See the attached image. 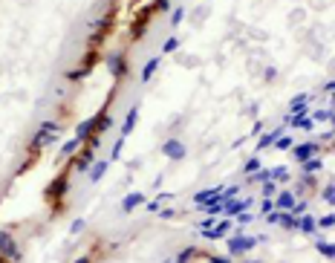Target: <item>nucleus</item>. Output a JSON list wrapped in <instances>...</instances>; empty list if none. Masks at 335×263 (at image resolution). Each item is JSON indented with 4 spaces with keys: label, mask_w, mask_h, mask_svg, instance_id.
I'll return each instance as SVG.
<instances>
[{
    "label": "nucleus",
    "mask_w": 335,
    "mask_h": 263,
    "mask_svg": "<svg viewBox=\"0 0 335 263\" xmlns=\"http://www.w3.org/2000/svg\"><path fill=\"white\" fill-rule=\"evenodd\" d=\"M148 15H151V12H142V15L136 18V23H133V35H136V38L148 29V23H151V18H148Z\"/></svg>",
    "instance_id": "4be33fe9"
},
{
    "label": "nucleus",
    "mask_w": 335,
    "mask_h": 263,
    "mask_svg": "<svg viewBox=\"0 0 335 263\" xmlns=\"http://www.w3.org/2000/svg\"><path fill=\"white\" fill-rule=\"evenodd\" d=\"M269 179H272V168H260V171H254V174H251V179H248V182L263 185V182H269Z\"/></svg>",
    "instance_id": "412c9836"
},
{
    "label": "nucleus",
    "mask_w": 335,
    "mask_h": 263,
    "mask_svg": "<svg viewBox=\"0 0 335 263\" xmlns=\"http://www.w3.org/2000/svg\"><path fill=\"white\" fill-rule=\"evenodd\" d=\"M330 99H333V101H335V90H333V93H330Z\"/></svg>",
    "instance_id": "de8ad7c7"
},
{
    "label": "nucleus",
    "mask_w": 335,
    "mask_h": 263,
    "mask_svg": "<svg viewBox=\"0 0 335 263\" xmlns=\"http://www.w3.org/2000/svg\"><path fill=\"white\" fill-rule=\"evenodd\" d=\"M217 191H223V185L220 188H205V191H200V194H194V205H202V202H208V199L217 194Z\"/></svg>",
    "instance_id": "bb28decb"
},
{
    "label": "nucleus",
    "mask_w": 335,
    "mask_h": 263,
    "mask_svg": "<svg viewBox=\"0 0 335 263\" xmlns=\"http://www.w3.org/2000/svg\"><path fill=\"white\" fill-rule=\"evenodd\" d=\"M263 237H251V234H243V226H237V234L228 237V255L237 258V255H246L248 249H254Z\"/></svg>",
    "instance_id": "f03ea898"
},
{
    "label": "nucleus",
    "mask_w": 335,
    "mask_h": 263,
    "mask_svg": "<svg viewBox=\"0 0 335 263\" xmlns=\"http://www.w3.org/2000/svg\"><path fill=\"white\" fill-rule=\"evenodd\" d=\"M274 211V197H263L260 199V214L266 217V214H272Z\"/></svg>",
    "instance_id": "72a5a7b5"
},
{
    "label": "nucleus",
    "mask_w": 335,
    "mask_h": 263,
    "mask_svg": "<svg viewBox=\"0 0 335 263\" xmlns=\"http://www.w3.org/2000/svg\"><path fill=\"white\" fill-rule=\"evenodd\" d=\"M214 223H217V220H214V217H208V220H202V223H200V231H202V229H211Z\"/></svg>",
    "instance_id": "a18cd8bd"
},
{
    "label": "nucleus",
    "mask_w": 335,
    "mask_h": 263,
    "mask_svg": "<svg viewBox=\"0 0 335 263\" xmlns=\"http://www.w3.org/2000/svg\"><path fill=\"white\" fill-rule=\"evenodd\" d=\"M107 165H110V159H98V162H92V168H90V182H98V179L107 174Z\"/></svg>",
    "instance_id": "a211bd4d"
},
{
    "label": "nucleus",
    "mask_w": 335,
    "mask_h": 263,
    "mask_svg": "<svg viewBox=\"0 0 335 263\" xmlns=\"http://www.w3.org/2000/svg\"><path fill=\"white\" fill-rule=\"evenodd\" d=\"M304 211H306V199H295V205H292V214H295V217H301Z\"/></svg>",
    "instance_id": "ea45409f"
},
{
    "label": "nucleus",
    "mask_w": 335,
    "mask_h": 263,
    "mask_svg": "<svg viewBox=\"0 0 335 263\" xmlns=\"http://www.w3.org/2000/svg\"><path fill=\"white\" fill-rule=\"evenodd\" d=\"M315 249L324 255V258H335V243H327V240H318L315 243Z\"/></svg>",
    "instance_id": "cd10ccee"
},
{
    "label": "nucleus",
    "mask_w": 335,
    "mask_h": 263,
    "mask_svg": "<svg viewBox=\"0 0 335 263\" xmlns=\"http://www.w3.org/2000/svg\"><path fill=\"white\" fill-rule=\"evenodd\" d=\"M84 226H87V223H84V220H75V223H72V234H78V231L84 229Z\"/></svg>",
    "instance_id": "c03bdc74"
},
{
    "label": "nucleus",
    "mask_w": 335,
    "mask_h": 263,
    "mask_svg": "<svg viewBox=\"0 0 335 263\" xmlns=\"http://www.w3.org/2000/svg\"><path fill=\"white\" fill-rule=\"evenodd\" d=\"M136 122H139V107L133 104L130 110H127V119H124V128H122V139H127L130 133H133V128H136Z\"/></svg>",
    "instance_id": "2eb2a0df"
},
{
    "label": "nucleus",
    "mask_w": 335,
    "mask_h": 263,
    "mask_svg": "<svg viewBox=\"0 0 335 263\" xmlns=\"http://www.w3.org/2000/svg\"><path fill=\"white\" fill-rule=\"evenodd\" d=\"M274 148H277V151H292V148H295V139H292L289 133H283V136L274 142Z\"/></svg>",
    "instance_id": "c85d7f7f"
},
{
    "label": "nucleus",
    "mask_w": 335,
    "mask_h": 263,
    "mask_svg": "<svg viewBox=\"0 0 335 263\" xmlns=\"http://www.w3.org/2000/svg\"><path fill=\"white\" fill-rule=\"evenodd\" d=\"M283 133H286V125H283V128H274V131H269V133H263V136H260V142H257V151H263V148H272V145L280 139V136H283Z\"/></svg>",
    "instance_id": "4468645a"
},
{
    "label": "nucleus",
    "mask_w": 335,
    "mask_h": 263,
    "mask_svg": "<svg viewBox=\"0 0 335 263\" xmlns=\"http://www.w3.org/2000/svg\"><path fill=\"white\" fill-rule=\"evenodd\" d=\"M315 153H318V145H315V142H301V145H295V148H292V159H295V162H301V165H304L306 159H312Z\"/></svg>",
    "instance_id": "1a4fd4ad"
},
{
    "label": "nucleus",
    "mask_w": 335,
    "mask_h": 263,
    "mask_svg": "<svg viewBox=\"0 0 335 263\" xmlns=\"http://www.w3.org/2000/svg\"><path fill=\"white\" fill-rule=\"evenodd\" d=\"M168 199H171V194H159V197L153 199V202H145V208H148V211H159V208H162Z\"/></svg>",
    "instance_id": "c756f323"
},
{
    "label": "nucleus",
    "mask_w": 335,
    "mask_h": 263,
    "mask_svg": "<svg viewBox=\"0 0 335 263\" xmlns=\"http://www.w3.org/2000/svg\"><path fill=\"white\" fill-rule=\"evenodd\" d=\"M81 139H69V142H64V148H61V156L58 159H67V156H72V153H78L81 151Z\"/></svg>",
    "instance_id": "6ab92c4d"
},
{
    "label": "nucleus",
    "mask_w": 335,
    "mask_h": 263,
    "mask_svg": "<svg viewBox=\"0 0 335 263\" xmlns=\"http://www.w3.org/2000/svg\"><path fill=\"white\" fill-rule=\"evenodd\" d=\"M254 202H257L254 197H234V199H225V208H223V214L234 220L237 214H243V211H248V208H251Z\"/></svg>",
    "instance_id": "39448f33"
},
{
    "label": "nucleus",
    "mask_w": 335,
    "mask_h": 263,
    "mask_svg": "<svg viewBox=\"0 0 335 263\" xmlns=\"http://www.w3.org/2000/svg\"><path fill=\"white\" fill-rule=\"evenodd\" d=\"M182 21H185V9H174V12H171V26L177 29Z\"/></svg>",
    "instance_id": "c9c22d12"
},
{
    "label": "nucleus",
    "mask_w": 335,
    "mask_h": 263,
    "mask_svg": "<svg viewBox=\"0 0 335 263\" xmlns=\"http://www.w3.org/2000/svg\"><path fill=\"white\" fill-rule=\"evenodd\" d=\"M274 191H277V182H274V179L263 182V188H260V194H263V197H274Z\"/></svg>",
    "instance_id": "e433bc0d"
},
{
    "label": "nucleus",
    "mask_w": 335,
    "mask_h": 263,
    "mask_svg": "<svg viewBox=\"0 0 335 263\" xmlns=\"http://www.w3.org/2000/svg\"><path fill=\"white\" fill-rule=\"evenodd\" d=\"M272 179L277 182V185H286V182H289V168H283V165L272 168Z\"/></svg>",
    "instance_id": "5701e85b"
},
{
    "label": "nucleus",
    "mask_w": 335,
    "mask_h": 263,
    "mask_svg": "<svg viewBox=\"0 0 335 263\" xmlns=\"http://www.w3.org/2000/svg\"><path fill=\"white\" fill-rule=\"evenodd\" d=\"M234 229V220L231 217H225V220H220V223H214L211 229H202V237L205 240H223V237H228Z\"/></svg>",
    "instance_id": "423d86ee"
},
{
    "label": "nucleus",
    "mask_w": 335,
    "mask_h": 263,
    "mask_svg": "<svg viewBox=\"0 0 335 263\" xmlns=\"http://www.w3.org/2000/svg\"><path fill=\"white\" fill-rule=\"evenodd\" d=\"M283 229H298V217L292 211H280V220H277Z\"/></svg>",
    "instance_id": "a878e982"
},
{
    "label": "nucleus",
    "mask_w": 335,
    "mask_h": 263,
    "mask_svg": "<svg viewBox=\"0 0 335 263\" xmlns=\"http://www.w3.org/2000/svg\"><path fill=\"white\" fill-rule=\"evenodd\" d=\"M321 197H324V202H327V205H335V182H330V185L321 191Z\"/></svg>",
    "instance_id": "473e14b6"
},
{
    "label": "nucleus",
    "mask_w": 335,
    "mask_h": 263,
    "mask_svg": "<svg viewBox=\"0 0 335 263\" xmlns=\"http://www.w3.org/2000/svg\"><path fill=\"white\" fill-rule=\"evenodd\" d=\"M240 191H243V185H228V188H223V199L240 197Z\"/></svg>",
    "instance_id": "f704fd0d"
},
{
    "label": "nucleus",
    "mask_w": 335,
    "mask_h": 263,
    "mask_svg": "<svg viewBox=\"0 0 335 263\" xmlns=\"http://www.w3.org/2000/svg\"><path fill=\"white\" fill-rule=\"evenodd\" d=\"M58 139V122H44L38 131L32 133L29 139V151H41V148H46V145H52Z\"/></svg>",
    "instance_id": "f257e3e1"
},
{
    "label": "nucleus",
    "mask_w": 335,
    "mask_h": 263,
    "mask_svg": "<svg viewBox=\"0 0 335 263\" xmlns=\"http://www.w3.org/2000/svg\"><path fill=\"white\" fill-rule=\"evenodd\" d=\"M298 229L304 231V234H315V231H318V220H315L312 214H301V217H298Z\"/></svg>",
    "instance_id": "f3484780"
},
{
    "label": "nucleus",
    "mask_w": 335,
    "mask_h": 263,
    "mask_svg": "<svg viewBox=\"0 0 335 263\" xmlns=\"http://www.w3.org/2000/svg\"><path fill=\"white\" fill-rule=\"evenodd\" d=\"M122 148H124V139H116V145H113V153H110V159H119V156H122Z\"/></svg>",
    "instance_id": "79ce46f5"
},
{
    "label": "nucleus",
    "mask_w": 335,
    "mask_h": 263,
    "mask_svg": "<svg viewBox=\"0 0 335 263\" xmlns=\"http://www.w3.org/2000/svg\"><path fill=\"white\" fill-rule=\"evenodd\" d=\"M283 125H289V128H298V131H306L312 133L315 131V119H312V113H298V116H283Z\"/></svg>",
    "instance_id": "0eeeda50"
},
{
    "label": "nucleus",
    "mask_w": 335,
    "mask_h": 263,
    "mask_svg": "<svg viewBox=\"0 0 335 263\" xmlns=\"http://www.w3.org/2000/svg\"><path fill=\"white\" fill-rule=\"evenodd\" d=\"M142 202H145V194H139V191H130V194L122 199V214H130V211H136Z\"/></svg>",
    "instance_id": "ddd939ff"
},
{
    "label": "nucleus",
    "mask_w": 335,
    "mask_h": 263,
    "mask_svg": "<svg viewBox=\"0 0 335 263\" xmlns=\"http://www.w3.org/2000/svg\"><path fill=\"white\" fill-rule=\"evenodd\" d=\"M0 258H6L9 263H18L21 258H23L18 240H15V234H12L9 229H0Z\"/></svg>",
    "instance_id": "7ed1b4c3"
},
{
    "label": "nucleus",
    "mask_w": 335,
    "mask_h": 263,
    "mask_svg": "<svg viewBox=\"0 0 335 263\" xmlns=\"http://www.w3.org/2000/svg\"><path fill=\"white\" fill-rule=\"evenodd\" d=\"M243 263H257V261H243Z\"/></svg>",
    "instance_id": "8fccbe9b"
},
{
    "label": "nucleus",
    "mask_w": 335,
    "mask_h": 263,
    "mask_svg": "<svg viewBox=\"0 0 335 263\" xmlns=\"http://www.w3.org/2000/svg\"><path fill=\"white\" fill-rule=\"evenodd\" d=\"M292 205H295V191L280 188V191L274 194V211H292Z\"/></svg>",
    "instance_id": "9d476101"
},
{
    "label": "nucleus",
    "mask_w": 335,
    "mask_h": 263,
    "mask_svg": "<svg viewBox=\"0 0 335 263\" xmlns=\"http://www.w3.org/2000/svg\"><path fill=\"white\" fill-rule=\"evenodd\" d=\"M309 101H312V96L309 93H298L295 99L289 101V116H298V113H309L306 107H309Z\"/></svg>",
    "instance_id": "f8f14e48"
},
{
    "label": "nucleus",
    "mask_w": 335,
    "mask_h": 263,
    "mask_svg": "<svg viewBox=\"0 0 335 263\" xmlns=\"http://www.w3.org/2000/svg\"><path fill=\"white\" fill-rule=\"evenodd\" d=\"M0 263H9V261H6V258H0Z\"/></svg>",
    "instance_id": "09e8293b"
},
{
    "label": "nucleus",
    "mask_w": 335,
    "mask_h": 263,
    "mask_svg": "<svg viewBox=\"0 0 335 263\" xmlns=\"http://www.w3.org/2000/svg\"><path fill=\"white\" fill-rule=\"evenodd\" d=\"M177 49H179V38H177V35H171V38L162 41V55H171V52H177Z\"/></svg>",
    "instance_id": "393cba45"
},
{
    "label": "nucleus",
    "mask_w": 335,
    "mask_h": 263,
    "mask_svg": "<svg viewBox=\"0 0 335 263\" xmlns=\"http://www.w3.org/2000/svg\"><path fill=\"white\" fill-rule=\"evenodd\" d=\"M72 263H92V258H87V255H81V258H75Z\"/></svg>",
    "instance_id": "49530a36"
},
{
    "label": "nucleus",
    "mask_w": 335,
    "mask_h": 263,
    "mask_svg": "<svg viewBox=\"0 0 335 263\" xmlns=\"http://www.w3.org/2000/svg\"><path fill=\"white\" fill-rule=\"evenodd\" d=\"M67 188H69V179L67 176H55L52 179V185H46V199H49V205L55 202V208H61V199H64V194H67Z\"/></svg>",
    "instance_id": "20e7f679"
},
{
    "label": "nucleus",
    "mask_w": 335,
    "mask_h": 263,
    "mask_svg": "<svg viewBox=\"0 0 335 263\" xmlns=\"http://www.w3.org/2000/svg\"><path fill=\"white\" fill-rule=\"evenodd\" d=\"M318 229H335V214H327L318 220Z\"/></svg>",
    "instance_id": "58836bf2"
},
{
    "label": "nucleus",
    "mask_w": 335,
    "mask_h": 263,
    "mask_svg": "<svg viewBox=\"0 0 335 263\" xmlns=\"http://www.w3.org/2000/svg\"><path fill=\"white\" fill-rule=\"evenodd\" d=\"M159 64H162V58L156 55V58H151L148 64L142 66V72H139V78H142V84H148V81H151V78H153V72L159 69Z\"/></svg>",
    "instance_id": "dca6fc26"
},
{
    "label": "nucleus",
    "mask_w": 335,
    "mask_h": 263,
    "mask_svg": "<svg viewBox=\"0 0 335 263\" xmlns=\"http://www.w3.org/2000/svg\"><path fill=\"white\" fill-rule=\"evenodd\" d=\"M243 171H246V174H254V171H260V156H251V159L243 165Z\"/></svg>",
    "instance_id": "4c0bfd02"
},
{
    "label": "nucleus",
    "mask_w": 335,
    "mask_h": 263,
    "mask_svg": "<svg viewBox=\"0 0 335 263\" xmlns=\"http://www.w3.org/2000/svg\"><path fill=\"white\" fill-rule=\"evenodd\" d=\"M321 165H324V162H321L318 156H312V159H306V162H304V176H306V174H315V171H321Z\"/></svg>",
    "instance_id": "2f4dec72"
},
{
    "label": "nucleus",
    "mask_w": 335,
    "mask_h": 263,
    "mask_svg": "<svg viewBox=\"0 0 335 263\" xmlns=\"http://www.w3.org/2000/svg\"><path fill=\"white\" fill-rule=\"evenodd\" d=\"M92 162H95V156H92V148L87 145V148H84V153H81V159L75 162V168H78V171H90Z\"/></svg>",
    "instance_id": "aec40b11"
},
{
    "label": "nucleus",
    "mask_w": 335,
    "mask_h": 263,
    "mask_svg": "<svg viewBox=\"0 0 335 263\" xmlns=\"http://www.w3.org/2000/svg\"><path fill=\"white\" fill-rule=\"evenodd\" d=\"M171 6H174V0H156V3H153V9H156V12H168Z\"/></svg>",
    "instance_id": "a19ab883"
},
{
    "label": "nucleus",
    "mask_w": 335,
    "mask_h": 263,
    "mask_svg": "<svg viewBox=\"0 0 335 263\" xmlns=\"http://www.w3.org/2000/svg\"><path fill=\"white\" fill-rule=\"evenodd\" d=\"M162 151H165V156H168V159H174V162L185 159V153H188L185 142H179V139H168V142L162 145Z\"/></svg>",
    "instance_id": "6e6552de"
},
{
    "label": "nucleus",
    "mask_w": 335,
    "mask_h": 263,
    "mask_svg": "<svg viewBox=\"0 0 335 263\" xmlns=\"http://www.w3.org/2000/svg\"><path fill=\"white\" fill-rule=\"evenodd\" d=\"M191 258H197V249H194V246H185L182 252H179L177 258H171V261H168V263H188V261H191Z\"/></svg>",
    "instance_id": "b1692460"
},
{
    "label": "nucleus",
    "mask_w": 335,
    "mask_h": 263,
    "mask_svg": "<svg viewBox=\"0 0 335 263\" xmlns=\"http://www.w3.org/2000/svg\"><path fill=\"white\" fill-rule=\"evenodd\" d=\"M95 125H98V113L95 116H90V119H84L78 128H75V139H81V142H87L92 133H95Z\"/></svg>",
    "instance_id": "9b49d317"
},
{
    "label": "nucleus",
    "mask_w": 335,
    "mask_h": 263,
    "mask_svg": "<svg viewBox=\"0 0 335 263\" xmlns=\"http://www.w3.org/2000/svg\"><path fill=\"white\" fill-rule=\"evenodd\" d=\"M312 119L315 122H335V110H315Z\"/></svg>",
    "instance_id": "7c9ffc66"
},
{
    "label": "nucleus",
    "mask_w": 335,
    "mask_h": 263,
    "mask_svg": "<svg viewBox=\"0 0 335 263\" xmlns=\"http://www.w3.org/2000/svg\"><path fill=\"white\" fill-rule=\"evenodd\" d=\"M208 261H211V263H231V261H228V258H225V255H211Z\"/></svg>",
    "instance_id": "37998d69"
}]
</instances>
